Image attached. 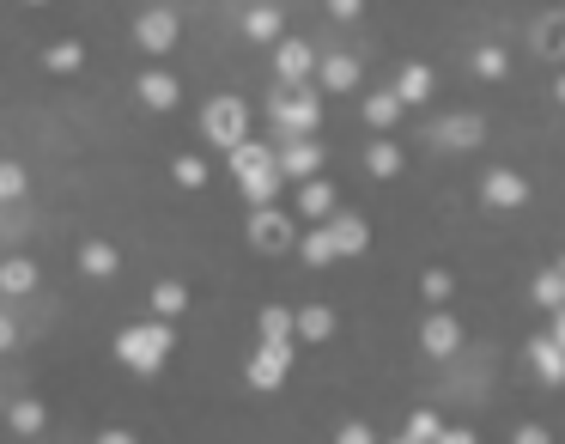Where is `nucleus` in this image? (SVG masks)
I'll return each mask as SVG.
<instances>
[{
	"label": "nucleus",
	"instance_id": "nucleus-1",
	"mask_svg": "<svg viewBox=\"0 0 565 444\" xmlns=\"http://www.w3.org/2000/svg\"><path fill=\"white\" fill-rule=\"evenodd\" d=\"M268 116H274V128H280V140H310V128L322 122V98H316V86H274L268 92Z\"/></svg>",
	"mask_w": 565,
	"mask_h": 444
},
{
	"label": "nucleus",
	"instance_id": "nucleus-2",
	"mask_svg": "<svg viewBox=\"0 0 565 444\" xmlns=\"http://www.w3.org/2000/svg\"><path fill=\"white\" fill-rule=\"evenodd\" d=\"M171 347H177V329L158 317V323H134V329H122L116 359L128 365V372H158V365L171 359Z\"/></svg>",
	"mask_w": 565,
	"mask_h": 444
},
{
	"label": "nucleus",
	"instance_id": "nucleus-3",
	"mask_svg": "<svg viewBox=\"0 0 565 444\" xmlns=\"http://www.w3.org/2000/svg\"><path fill=\"white\" fill-rule=\"evenodd\" d=\"M244 128H250V110H244V98H213V104L201 110V134H207L213 146H225V153L250 140Z\"/></svg>",
	"mask_w": 565,
	"mask_h": 444
},
{
	"label": "nucleus",
	"instance_id": "nucleus-4",
	"mask_svg": "<svg viewBox=\"0 0 565 444\" xmlns=\"http://www.w3.org/2000/svg\"><path fill=\"white\" fill-rule=\"evenodd\" d=\"M286 372H292V341H262L244 378H250V390H280Z\"/></svg>",
	"mask_w": 565,
	"mask_h": 444
},
{
	"label": "nucleus",
	"instance_id": "nucleus-5",
	"mask_svg": "<svg viewBox=\"0 0 565 444\" xmlns=\"http://www.w3.org/2000/svg\"><path fill=\"white\" fill-rule=\"evenodd\" d=\"M316 67H322V61L310 55L304 37H280V43H274V73H280L286 86H310V73H316Z\"/></svg>",
	"mask_w": 565,
	"mask_h": 444
},
{
	"label": "nucleus",
	"instance_id": "nucleus-6",
	"mask_svg": "<svg viewBox=\"0 0 565 444\" xmlns=\"http://www.w3.org/2000/svg\"><path fill=\"white\" fill-rule=\"evenodd\" d=\"M420 347H426V353H438V359H450V353L462 347V323H456L450 311H432V317L420 323Z\"/></svg>",
	"mask_w": 565,
	"mask_h": 444
},
{
	"label": "nucleus",
	"instance_id": "nucleus-7",
	"mask_svg": "<svg viewBox=\"0 0 565 444\" xmlns=\"http://www.w3.org/2000/svg\"><path fill=\"white\" fill-rule=\"evenodd\" d=\"M177 31H183V25H177V13H165V7H152V13H146V19L134 25L140 49H152V55H165V49L177 43Z\"/></svg>",
	"mask_w": 565,
	"mask_h": 444
},
{
	"label": "nucleus",
	"instance_id": "nucleus-8",
	"mask_svg": "<svg viewBox=\"0 0 565 444\" xmlns=\"http://www.w3.org/2000/svg\"><path fill=\"white\" fill-rule=\"evenodd\" d=\"M250 244H256V250H286V244H292L286 213H274V207H256V213H250Z\"/></svg>",
	"mask_w": 565,
	"mask_h": 444
},
{
	"label": "nucleus",
	"instance_id": "nucleus-9",
	"mask_svg": "<svg viewBox=\"0 0 565 444\" xmlns=\"http://www.w3.org/2000/svg\"><path fill=\"white\" fill-rule=\"evenodd\" d=\"M231 171H237V183L262 177V171H280V153H274V146H262V140H244V146H231Z\"/></svg>",
	"mask_w": 565,
	"mask_h": 444
},
{
	"label": "nucleus",
	"instance_id": "nucleus-10",
	"mask_svg": "<svg viewBox=\"0 0 565 444\" xmlns=\"http://www.w3.org/2000/svg\"><path fill=\"white\" fill-rule=\"evenodd\" d=\"M316 171H322V146L316 140H286L280 146V177H304L310 183Z\"/></svg>",
	"mask_w": 565,
	"mask_h": 444
},
{
	"label": "nucleus",
	"instance_id": "nucleus-11",
	"mask_svg": "<svg viewBox=\"0 0 565 444\" xmlns=\"http://www.w3.org/2000/svg\"><path fill=\"white\" fill-rule=\"evenodd\" d=\"M298 213L310 219V226H329V219H335V189L322 183V177L298 183Z\"/></svg>",
	"mask_w": 565,
	"mask_h": 444
},
{
	"label": "nucleus",
	"instance_id": "nucleus-12",
	"mask_svg": "<svg viewBox=\"0 0 565 444\" xmlns=\"http://www.w3.org/2000/svg\"><path fill=\"white\" fill-rule=\"evenodd\" d=\"M529 359H535V372H541V384H553V390L565 384V347H559L553 335H535V341H529Z\"/></svg>",
	"mask_w": 565,
	"mask_h": 444
},
{
	"label": "nucleus",
	"instance_id": "nucleus-13",
	"mask_svg": "<svg viewBox=\"0 0 565 444\" xmlns=\"http://www.w3.org/2000/svg\"><path fill=\"white\" fill-rule=\"evenodd\" d=\"M480 195H487L493 207H523L529 201V183L517 171H487V183H480Z\"/></svg>",
	"mask_w": 565,
	"mask_h": 444
},
{
	"label": "nucleus",
	"instance_id": "nucleus-14",
	"mask_svg": "<svg viewBox=\"0 0 565 444\" xmlns=\"http://www.w3.org/2000/svg\"><path fill=\"white\" fill-rule=\"evenodd\" d=\"M480 116H444V122H432V140L438 146H480Z\"/></svg>",
	"mask_w": 565,
	"mask_h": 444
},
{
	"label": "nucleus",
	"instance_id": "nucleus-15",
	"mask_svg": "<svg viewBox=\"0 0 565 444\" xmlns=\"http://www.w3.org/2000/svg\"><path fill=\"white\" fill-rule=\"evenodd\" d=\"M316 86H322V92H353V86H359V61H353V55H329V61L316 67Z\"/></svg>",
	"mask_w": 565,
	"mask_h": 444
},
{
	"label": "nucleus",
	"instance_id": "nucleus-16",
	"mask_svg": "<svg viewBox=\"0 0 565 444\" xmlns=\"http://www.w3.org/2000/svg\"><path fill=\"white\" fill-rule=\"evenodd\" d=\"M329 232H335V250H341V256H359V250L371 244V226H365L359 213H335V219H329Z\"/></svg>",
	"mask_w": 565,
	"mask_h": 444
},
{
	"label": "nucleus",
	"instance_id": "nucleus-17",
	"mask_svg": "<svg viewBox=\"0 0 565 444\" xmlns=\"http://www.w3.org/2000/svg\"><path fill=\"white\" fill-rule=\"evenodd\" d=\"M152 311L165 317V323H177V317L189 311V286H183V280H158V286H152Z\"/></svg>",
	"mask_w": 565,
	"mask_h": 444
},
{
	"label": "nucleus",
	"instance_id": "nucleus-18",
	"mask_svg": "<svg viewBox=\"0 0 565 444\" xmlns=\"http://www.w3.org/2000/svg\"><path fill=\"white\" fill-rule=\"evenodd\" d=\"M177 92H183V86L171 80V73H158V67H152V73H140V104L171 110V104H177Z\"/></svg>",
	"mask_w": 565,
	"mask_h": 444
},
{
	"label": "nucleus",
	"instance_id": "nucleus-19",
	"mask_svg": "<svg viewBox=\"0 0 565 444\" xmlns=\"http://www.w3.org/2000/svg\"><path fill=\"white\" fill-rule=\"evenodd\" d=\"M389 92H395L401 104H426V98H432V73H426V67H401Z\"/></svg>",
	"mask_w": 565,
	"mask_h": 444
},
{
	"label": "nucleus",
	"instance_id": "nucleus-20",
	"mask_svg": "<svg viewBox=\"0 0 565 444\" xmlns=\"http://www.w3.org/2000/svg\"><path fill=\"white\" fill-rule=\"evenodd\" d=\"M335 335V311L329 305H304L298 311V341H329Z\"/></svg>",
	"mask_w": 565,
	"mask_h": 444
},
{
	"label": "nucleus",
	"instance_id": "nucleus-21",
	"mask_svg": "<svg viewBox=\"0 0 565 444\" xmlns=\"http://www.w3.org/2000/svg\"><path fill=\"white\" fill-rule=\"evenodd\" d=\"M79 274H92V280H110L116 274V244H86V250H79Z\"/></svg>",
	"mask_w": 565,
	"mask_h": 444
},
{
	"label": "nucleus",
	"instance_id": "nucleus-22",
	"mask_svg": "<svg viewBox=\"0 0 565 444\" xmlns=\"http://www.w3.org/2000/svg\"><path fill=\"white\" fill-rule=\"evenodd\" d=\"M298 250H304V262H310V268H329V262L341 256V250H335V232H329V226H310V238H304Z\"/></svg>",
	"mask_w": 565,
	"mask_h": 444
},
{
	"label": "nucleus",
	"instance_id": "nucleus-23",
	"mask_svg": "<svg viewBox=\"0 0 565 444\" xmlns=\"http://www.w3.org/2000/svg\"><path fill=\"white\" fill-rule=\"evenodd\" d=\"M244 37H250V43H280V13H274V7L244 13Z\"/></svg>",
	"mask_w": 565,
	"mask_h": 444
},
{
	"label": "nucleus",
	"instance_id": "nucleus-24",
	"mask_svg": "<svg viewBox=\"0 0 565 444\" xmlns=\"http://www.w3.org/2000/svg\"><path fill=\"white\" fill-rule=\"evenodd\" d=\"M365 122H371V128H395V122H401V98H395V92H371V98H365Z\"/></svg>",
	"mask_w": 565,
	"mask_h": 444
},
{
	"label": "nucleus",
	"instance_id": "nucleus-25",
	"mask_svg": "<svg viewBox=\"0 0 565 444\" xmlns=\"http://www.w3.org/2000/svg\"><path fill=\"white\" fill-rule=\"evenodd\" d=\"M256 329H262V341H292V335H298V317L280 311V305H268V311L256 317Z\"/></svg>",
	"mask_w": 565,
	"mask_h": 444
},
{
	"label": "nucleus",
	"instance_id": "nucleus-26",
	"mask_svg": "<svg viewBox=\"0 0 565 444\" xmlns=\"http://www.w3.org/2000/svg\"><path fill=\"white\" fill-rule=\"evenodd\" d=\"M535 49H541V55H565V13L535 19Z\"/></svg>",
	"mask_w": 565,
	"mask_h": 444
},
{
	"label": "nucleus",
	"instance_id": "nucleus-27",
	"mask_svg": "<svg viewBox=\"0 0 565 444\" xmlns=\"http://www.w3.org/2000/svg\"><path fill=\"white\" fill-rule=\"evenodd\" d=\"M365 171H371V177H395V171H401V146H395V140H377L371 153H365Z\"/></svg>",
	"mask_w": 565,
	"mask_h": 444
},
{
	"label": "nucleus",
	"instance_id": "nucleus-28",
	"mask_svg": "<svg viewBox=\"0 0 565 444\" xmlns=\"http://www.w3.org/2000/svg\"><path fill=\"white\" fill-rule=\"evenodd\" d=\"M535 305H547V311H565V274H559V268L535 274Z\"/></svg>",
	"mask_w": 565,
	"mask_h": 444
},
{
	"label": "nucleus",
	"instance_id": "nucleus-29",
	"mask_svg": "<svg viewBox=\"0 0 565 444\" xmlns=\"http://www.w3.org/2000/svg\"><path fill=\"white\" fill-rule=\"evenodd\" d=\"M0 286H7L13 299H19V292H31V286H37V268H31L25 256H7V268H0Z\"/></svg>",
	"mask_w": 565,
	"mask_h": 444
},
{
	"label": "nucleus",
	"instance_id": "nucleus-30",
	"mask_svg": "<svg viewBox=\"0 0 565 444\" xmlns=\"http://www.w3.org/2000/svg\"><path fill=\"white\" fill-rule=\"evenodd\" d=\"M7 426H13V432H25V438H31V432H43V402H13V408H7Z\"/></svg>",
	"mask_w": 565,
	"mask_h": 444
},
{
	"label": "nucleus",
	"instance_id": "nucleus-31",
	"mask_svg": "<svg viewBox=\"0 0 565 444\" xmlns=\"http://www.w3.org/2000/svg\"><path fill=\"white\" fill-rule=\"evenodd\" d=\"M408 438H414V444H438V438H444V420H438L432 408H420V414L408 420Z\"/></svg>",
	"mask_w": 565,
	"mask_h": 444
},
{
	"label": "nucleus",
	"instance_id": "nucleus-32",
	"mask_svg": "<svg viewBox=\"0 0 565 444\" xmlns=\"http://www.w3.org/2000/svg\"><path fill=\"white\" fill-rule=\"evenodd\" d=\"M244 195H250L256 207H268V201L280 195V171H262V177H244Z\"/></svg>",
	"mask_w": 565,
	"mask_h": 444
},
{
	"label": "nucleus",
	"instance_id": "nucleus-33",
	"mask_svg": "<svg viewBox=\"0 0 565 444\" xmlns=\"http://www.w3.org/2000/svg\"><path fill=\"white\" fill-rule=\"evenodd\" d=\"M171 177H177V183H183V189H201V183H207V165H201V159H195V153H183V159H177V165H171Z\"/></svg>",
	"mask_w": 565,
	"mask_h": 444
},
{
	"label": "nucleus",
	"instance_id": "nucleus-34",
	"mask_svg": "<svg viewBox=\"0 0 565 444\" xmlns=\"http://www.w3.org/2000/svg\"><path fill=\"white\" fill-rule=\"evenodd\" d=\"M79 61H86V49H79V43H55L49 49V67L55 73H79Z\"/></svg>",
	"mask_w": 565,
	"mask_h": 444
},
{
	"label": "nucleus",
	"instance_id": "nucleus-35",
	"mask_svg": "<svg viewBox=\"0 0 565 444\" xmlns=\"http://www.w3.org/2000/svg\"><path fill=\"white\" fill-rule=\"evenodd\" d=\"M0 195H7V201H19V195H25V165H19V159L0 165Z\"/></svg>",
	"mask_w": 565,
	"mask_h": 444
},
{
	"label": "nucleus",
	"instance_id": "nucleus-36",
	"mask_svg": "<svg viewBox=\"0 0 565 444\" xmlns=\"http://www.w3.org/2000/svg\"><path fill=\"white\" fill-rule=\"evenodd\" d=\"M474 73H480V80H499V73H505V49H493V43H487V49L474 55Z\"/></svg>",
	"mask_w": 565,
	"mask_h": 444
},
{
	"label": "nucleus",
	"instance_id": "nucleus-37",
	"mask_svg": "<svg viewBox=\"0 0 565 444\" xmlns=\"http://www.w3.org/2000/svg\"><path fill=\"white\" fill-rule=\"evenodd\" d=\"M420 286H426V299H450V286H456V280H450V268H426Z\"/></svg>",
	"mask_w": 565,
	"mask_h": 444
},
{
	"label": "nucleus",
	"instance_id": "nucleus-38",
	"mask_svg": "<svg viewBox=\"0 0 565 444\" xmlns=\"http://www.w3.org/2000/svg\"><path fill=\"white\" fill-rule=\"evenodd\" d=\"M335 444H377V438H371V426H365V420H353V426H341V438H335Z\"/></svg>",
	"mask_w": 565,
	"mask_h": 444
},
{
	"label": "nucleus",
	"instance_id": "nucleus-39",
	"mask_svg": "<svg viewBox=\"0 0 565 444\" xmlns=\"http://www.w3.org/2000/svg\"><path fill=\"white\" fill-rule=\"evenodd\" d=\"M359 7H365V0H329V13H335V19H359Z\"/></svg>",
	"mask_w": 565,
	"mask_h": 444
},
{
	"label": "nucleus",
	"instance_id": "nucleus-40",
	"mask_svg": "<svg viewBox=\"0 0 565 444\" xmlns=\"http://www.w3.org/2000/svg\"><path fill=\"white\" fill-rule=\"evenodd\" d=\"M438 444H474V432H462V426H444V438Z\"/></svg>",
	"mask_w": 565,
	"mask_h": 444
},
{
	"label": "nucleus",
	"instance_id": "nucleus-41",
	"mask_svg": "<svg viewBox=\"0 0 565 444\" xmlns=\"http://www.w3.org/2000/svg\"><path fill=\"white\" fill-rule=\"evenodd\" d=\"M517 444H547V432H541V426H523V432H517Z\"/></svg>",
	"mask_w": 565,
	"mask_h": 444
},
{
	"label": "nucleus",
	"instance_id": "nucleus-42",
	"mask_svg": "<svg viewBox=\"0 0 565 444\" xmlns=\"http://www.w3.org/2000/svg\"><path fill=\"white\" fill-rule=\"evenodd\" d=\"M553 341L565 347V311H553Z\"/></svg>",
	"mask_w": 565,
	"mask_h": 444
},
{
	"label": "nucleus",
	"instance_id": "nucleus-43",
	"mask_svg": "<svg viewBox=\"0 0 565 444\" xmlns=\"http://www.w3.org/2000/svg\"><path fill=\"white\" fill-rule=\"evenodd\" d=\"M98 444H134V438H128V432H104Z\"/></svg>",
	"mask_w": 565,
	"mask_h": 444
},
{
	"label": "nucleus",
	"instance_id": "nucleus-44",
	"mask_svg": "<svg viewBox=\"0 0 565 444\" xmlns=\"http://www.w3.org/2000/svg\"><path fill=\"white\" fill-rule=\"evenodd\" d=\"M553 98H559V104H565V73H559V80H553Z\"/></svg>",
	"mask_w": 565,
	"mask_h": 444
},
{
	"label": "nucleus",
	"instance_id": "nucleus-45",
	"mask_svg": "<svg viewBox=\"0 0 565 444\" xmlns=\"http://www.w3.org/2000/svg\"><path fill=\"white\" fill-rule=\"evenodd\" d=\"M395 444H414V438H408V432H401V438H395Z\"/></svg>",
	"mask_w": 565,
	"mask_h": 444
},
{
	"label": "nucleus",
	"instance_id": "nucleus-46",
	"mask_svg": "<svg viewBox=\"0 0 565 444\" xmlns=\"http://www.w3.org/2000/svg\"><path fill=\"white\" fill-rule=\"evenodd\" d=\"M31 7H43V0H31Z\"/></svg>",
	"mask_w": 565,
	"mask_h": 444
},
{
	"label": "nucleus",
	"instance_id": "nucleus-47",
	"mask_svg": "<svg viewBox=\"0 0 565 444\" xmlns=\"http://www.w3.org/2000/svg\"><path fill=\"white\" fill-rule=\"evenodd\" d=\"M559 274H565V262H559Z\"/></svg>",
	"mask_w": 565,
	"mask_h": 444
}]
</instances>
